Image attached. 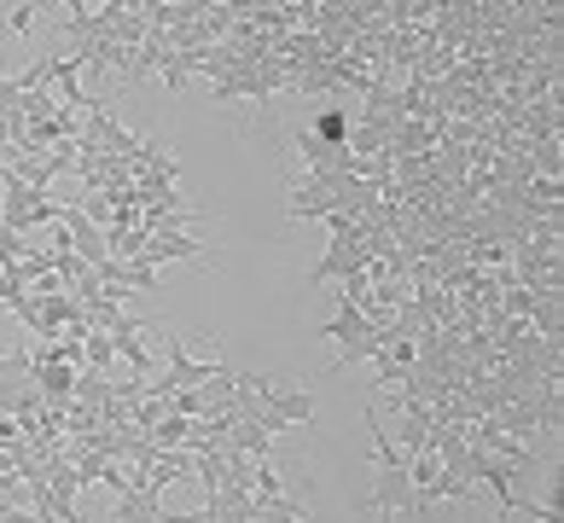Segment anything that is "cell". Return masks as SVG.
Listing matches in <instances>:
<instances>
[{"label":"cell","instance_id":"6","mask_svg":"<svg viewBox=\"0 0 564 523\" xmlns=\"http://www.w3.org/2000/svg\"><path fill=\"white\" fill-rule=\"evenodd\" d=\"M0 308H12V314L30 308V291H24V280H18V268H0Z\"/></svg>","mask_w":564,"mask_h":523},{"label":"cell","instance_id":"5","mask_svg":"<svg viewBox=\"0 0 564 523\" xmlns=\"http://www.w3.org/2000/svg\"><path fill=\"white\" fill-rule=\"evenodd\" d=\"M308 134H315L321 145H349V111H338V105H326V111L315 117V129H308Z\"/></svg>","mask_w":564,"mask_h":523},{"label":"cell","instance_id":"2","mask_svg":"<svg viewBox=\"0 0 564 523\" xmlns=\"http://www.w3.org/2000/svg\"><path fill=\"white\" fill-rule=\"evenodd\" d=\"M198 257H210V244L204 239H193L186 227H170V233H145V244H140V262H198Z\"/></svg>","mask_w":564,"mask_h":523},{"label":"cell","instance_id":"7","mask_svg":"<svg viewBox=\"0 0 564 523\" xmlns=\"http://www.w3.org/2000/svg\"><path fill=\"white\" fill-rule=\"evenodd\" d=\"M35 12H41V7H12L7 30H12V35H30V30H35Z\"/></svg>","mask_w":564,"mask_h":523},{"label":"cell","instance_id":"1","mask_svg":"<svg viewBox=\"0 0 564 523\" xmlns=\"http://www.w3.org/2000/svg\"><path fill=\"white\" fill-rule=\"evenodd\" d=\"M372 459H379V483L367 494V512H379L384 523L390 517H413L420 512V494H413V477H408V454L395 448V436L372 418Z\"/></svg>","mask_w":564,"mask_h":523},{"label":"cell","instance_id":"4","mask_svg":"<svg viewBox=\"0 0 564 523\" xmlns=\"http://www.w3.org/2000/svg\"><path fill=\"white\" fill-rule=\"evenodd\" d=\"M361 326H372L367 314H361V303H355V297H338V314H332V320L321 326V338L344 344V338H355V331H361Z\"/></svg>","mask_w":564,"mask_h":523},{"label":"cell","instance_id":"3","mask_svg":"<svg viewBox=\"0 0 564 523\" xmlns=\"http://www.w3.org/2000/svg\"><path fill=\"white\" fill-rule=\"evenodd\" d=\"M262 402L285 418V431H315V395H308V390H280V384H268Z\"/></svg>","mask_w":564,"mask_h":523}]
</instances>
